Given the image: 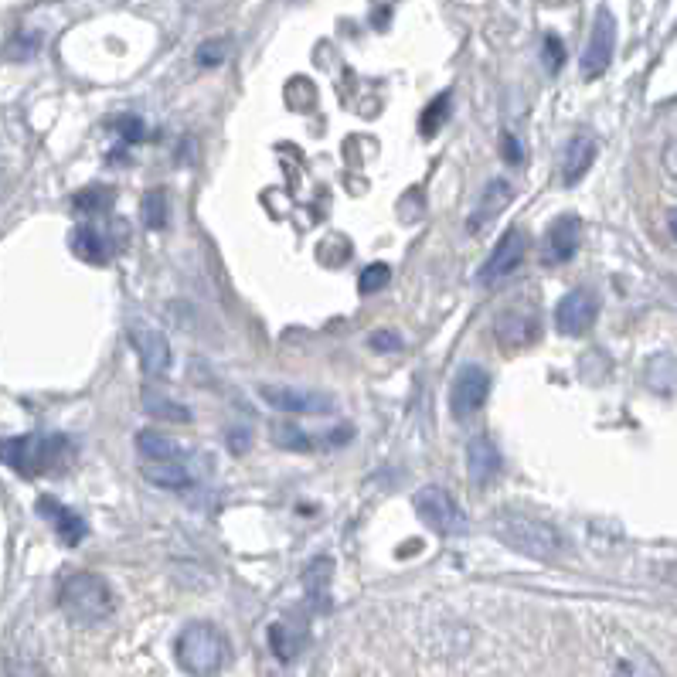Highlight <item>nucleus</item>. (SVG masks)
Listing matches in <instances>:
<instances>
[{"label":"nucleus","instance_id":"obj_2","mask_svg":"<svg viewBox=\"0 0 677 677\" xmlns=\"http://www.w3.org/2000/svg\"><path fill=\"white\" fill-rule=\"evenodd\" d=\"M72 453V443L65 436H45V433H28L14 436L0 443V463L18 470L21 477H41V473L62 467Z\"/></svg>","mask_w":677,"mask_h":677},{"label":"nucleus","instance_id":"obj_22","mask_svg":"<svg viewBox=\"0 0 677 677\" xmlns=\"http://www.w3.org/2000/svg\"><path fill=\"white\" fill-rule=\"evenodd\" d=\"M143 412L160 419V422H191V412L184 409L181 402L167 399V395L154 392V388H147V392H143Z\"/></svg>","mask_w":677,"mask_h":677},{"label":"nucleus","instance_id":"obj_10","mask_svg":"<svg viewBox=\"0 0 677 677\" xmlns=\"http://www.w3.org/2000/svg\"><path fill=\"white\" fill-rule=\"evenodd\" d=\"M524 256H528V235H524L521 228L504 232V239L497 242V249L490 252V259L484 262V269H480V283L490 286V283H497V279L511 276L524 262Z\"/></svg>","mask_w":677,"mask_h":677},{"label":"nucleus","instance_id":"obj_6","mask_svg":"<svg viewBox=\"0 0 677 677\" xmlns=\"http://www.w3.org/2000/svg\"><path fill=\"white\" fill-rule=\"evenodd\" d=\"M259 395L266 405L279 412H293V416H327L334 412V399L313 388H293V385H259Z\"/></svg>","mask_w":677,"mask_h":677},{"label":"nucleus","instance_id":"obj_27","mask_svg":"<svg viewBox=\"0 0 677 677\" xmlns=\"http://www.w3.org/2000/svg\"><path fill=\"white\" fill-rule=\"evenodd\" d=\"M167 211H171V208H167V194L160 188L143 194V222H147L150 228H164L167 225Z\"/></svg>","mask_w":677,"mask_h":677},{"label":"nucleus","instance_id":"obj_32","mask_svg":"<svg viewBox=\"0 0 677 677\" xmlns=\"http://www.w3.org/2000/svg\"><path fill=\"white\" fill-rule=\"evenodd\" d=\"M273 439H276V446H286V450H310V439L296 426H276Z\"/></svg>","mask_w":677,"mask_h":677},{"label":"nucleus","instance_id":"obj_9","mask_svg":"<svg viewBox=\"0 0 677 677\" xmlns=\"http://www.w3.org/2000/svg\"><path fill=\"white\" fill-rule=\"evenodd\" d=\"M613 52H616V21L609 11H599L592 38H589L586 52H582V75H586V79L603 75L609 69V62H613Z\"/></svg>","mask_w":677,"mask_h":677},{"label":"nucleus","instance_id":"obj_14","mask_svg":"<svg viewBox=\"0 0 677 677\" xmlns=\"http://www.w3.org/2000/svg\"><path fill=\"white\" fill-rule=\"evenodd\" d=\"M38 511H41V518L52 524L55 535L62 538L69 548H75V545H82V541H86L89 528H86V521H82L79 514L72 511V507L58 504L55 497H41V501H38Z\"/></svg>","mask_w":677,"mask_h":677},{"label":"nucleus","instance_id":"obj_21","mask_svg":"<svg viewBox=\"0 0 677 677\" xmlns=\"http://www.w3.org/2000/svg\"><path fill=\"white\" fill-rule=\"evenodd\" d=\"M137 450L147 463H174V460H184V450L181 443L164 433H150V429H143L137 433Z\"/></svg>","mask_w":677,"mask_h":677},{"label":"nucleus","instance_id":"obj_30","mask_svg":"<svg viewBox=\"0 0 677 677\" xmlns=\"http://www.w3.org/2000/svg\"><path fill=\"white\" fill-rule=\"evenodd\" d=\"M225 58H228V41L225 38H211L198 48V65H205V69H211V65H222Z\"/></svg>","mask_w":677,"mask_h":677},{"label":"nucleus","instance_id":"obj_4","mask_svg":"<svg viewBox=\"0 0 677 677\" xmlns=\"http://www.w3.org/2000/svg\"><path fill=\"white\" fill-rule=\"evenodd\" d=\"M174 657L181 664V671H188L191 677H211L228 664V640L218 626L191 623L177 637Z\"/></svg>","mask_w":677,"mask_h":677},{"label":"nucleus","instance_id":"obj_36","mask_svg":"<svg viewBox=\"0 0 677 677\" xmlns=\"http://www.w3.org/2000/svg\"><path fill=\"white\" fill-rule=\"evenodd\" d=\"M657 575H660V579H667V582H674V586H677V562L657 565Z\"/></svg>","mask_w":677,"mask_h":677},{"label":"nucleus","instance_id":"obj_5","mask_svg":"<svg viewBox=\"0 0 677 677\" xmlns=\"http://www.w3.org/2000/svg\"><path fill=\"white\" fill-rule=\"evenodd\" d=\"M416 511L429 528L439 531V535H456V531L467 528V514H463V507L453 501L450 490H443L436 484L422 487L416 494Z\"/></svg>","mask_w":677,"mask_h":677},{"label":"nucleus","instance_id":"obj_11","mask_svg":"<svg viewBox=\"0 0 677 677\" xmlns=\"http://www.w3.org/2000/svg\"><path fill=\"white\" fill-rule=\"evenodd\" d=\"M582 239V222L579 215H558L545 232V245H541V259L545 266H562L579 252Z\"/></svg>","mask_w":677,"mask_h":677},{"label":"nucleus","instance_id":"obj_28","mask_svg":"<svg viewBox=\"0 0 677 677\" xmlns=\"http://www.w3.org/2000/svg\"><path fill=\"white\" fill-rule=\"evenodd\" d=\"M446 116H450V92L436 96L426 113H422V137H436V130L446 123Z\"/></svg>","mask_w":677,"mask_h":677},{"label":"nucleus","instance_id":"obj_33","mask_svg":"<svg viewBox=\"0 0 677 677\" xmlns=\"http://www.w3.org/2000/svg\"><path fill=\"white\" fill-rule=\"evenodd\" d=\"M371 348L375 351H402V337L395 330H378L371 334Z\"/></svg>","mask_w":677,"mask_h":677},{"label":"nucleus","instance_id":"obj_17","mask_svg":"<svg viewBox=\"0 0 677 677\" xmlns=\"http://www.w3.org/2000/svg\"><path fill=\"white\" fill-rule=\"evenodd\" d=\"M511 194L514 191H511V184H507V181H490L484 188V194H480L477 208H473L470 222H467L470 232H484V225L490 222V218L511 205Z\"/></svg>","mask_w":677,"mask_h":677},{"label":"nucleus","instance_id":"obj_23","mask_svg":"<svg viewBox=\"0 0 677 677\" xmlns=\"http://www.w3.org/2000/svg\"><path fill=\"white\" fill-rule=\"evenodd\" d=\"M303 586H307L310 603L317 609H327V596H330V558H317L310 565L307 575H303Z\"/></svg>","mask_w":677,"mask_h":677},{"label":"nucleus","instance_id":"obj_35","mask_svg":"<svg viewBox=\"0 0 677 677\" xmlns=\"http://www.w3.org/2000/svg\"><path fill=\"white\" fill-rule=\"evenodd\" d=\"M660 160H664V171L677 181V140L667 143V147H664V157H660Z\"/></svg>","mask_w":677,"mask_h":677},{"label":"nucleus","instance_id":"obj_16","mask_svg":"<svg viewBox=\"0 0 677 677\" xmlns=\"http://www.w3.org/2000/svg\"><path fill=\"white\" fill-rule=\"evenodd\" d=\"M596 140L589 137V133H579V137L569 140V147H565V157H562V181L565 184H579L582 177L589 174L592 160H596Z\"/></svg>","mask_w":677,"mask_h":677},{"label":"nucleus","instance_id":"obj_15","mask_svg":"<svg viewBox=\"0 0 677 677\" xmlns=\"http://www.w3.org/2000/svg\"><path fill=\"white\" fill-rule=\"evenodd\" d=\"M494 337L504 344L507 351H518L524 344H531L538 337V317L535 313H524V310H511L497 320Z\"/></svg>","mask_w":677,"mask_h":677},{"label":"nucleus","instance_id":"obj_18","mask_svg":"<svg viewBox=\"0 0 677 677\" xmlns=\"http://www.w3.org/2000/svg\"><path fill=\"white\" fill-rule=\"evenodd\" d=\"M303 643H307L303 626H296L290 620H276L269 626V650H273V657L279 664H290V660L303 650Z\"/></svg>","mask_w":677,"mask_h":677},{"label":"nucleus","instance_id":"obj_38","mask_svg":"<svg viewBox=\"0 0 677 677\" xmlns=\"http://www.w3.org/2000/svg\"><path fill=\"white\" fill-rule=\"evenodd\" d=\"M671 232H674V239H677V208L671 211Z\"/></svg>","mask_w":677,"mask_h":677},{"label":"nucleus","instance_id":"obj_24","mask_svg":"<svg viewBox=\"0 0 677 677\" xmlns=\"http://www.w3.org/2000/svg\"><path fill=\"white\" fill-rule=\"evenodd\" d=\"M647 385L654 392H677V361L671 354H657L654 361L647 365Z\"/></svg>","mask_w":677,"mask_h":677},{"label":"nucleus","instance_id":"obj_13","mask_svg":"<svg viewBox=\"0 0 677 677\" xmlns=\"http://www.w3.org/2000/svg\"><path fill=\"white\" fill-rule=\"evenodd\" d=\"M467 473H470L473 487H480V490L501 473V450H497L490 436H473L467 443Z\"/></svg>","mask_w":677,"mask_h":677},{"label":"nucleus","instance_id":"obj_37","mask_svg":"<svg viewBox=\"0 0 677 677\" xmlns=\"http://www.w3.org/2000/svg\"><path fill=\"white\" fill-rule=\"evenodd\" d=\"M504 150H507V160H511V164H518L521 150H518V143H514V137H504Z\"/></svg>","mask_w":677,"mask_h":677},{"label":"nucleus","instance_id":"obj_34","mask_svg":"<svg viewBox=\"0 0 677 677\" xmlns=\"http://www.w3.org/2000/svg\"><path fill=\"white\" fill-rule=\"evenodd\" d=\"M123 130V140L126 143H137V140H143V123L137 120V116H123L120 123H116Z\"/></svg>","mask_w":677,"mask_h":677},{"label":"nucleus","instance_id":"obj_26","mask_svg":"<svg viewBox=\"0 0 677 677\" xmlns=\"http://www.w3.org/2000/svg\"><path fill=\"white\" fill-rule=\"evenodd\" d=\"M613 674H616V677H657V667L650 664V657H647V654L633 650V654L616 657Z\"/></svg>","mask_w":677,"mask_h":677},{"label":"nucleus","instance_id":"obj_12","mask_svg":"<svg viewBox=\"0 0 677 677\" xmlns=\"http://www.w3.org/2000/svg\"><path fill=\"white\" fill-rule=\"evenodd\" d=\"M130 341L133 348L140 354V368L147 371L150 378H160L167 375L174 365V354H171V344H167V337L160 334L154 327H133L130 330Z\"/></svg>","mask_w":677,"mask_h":677},{"label":"nucleus","instance_id":"obj_8","mask_svg":"<svg viewBox=\"0 0 677 677\" xmlns=\"http://www.w3.org/2000/svg\"><path fill=\"white\" fill-rule=\"evenodd\" d=\"M599 317V300L589 290H572L562 296V303L555 307V327L569 337H579L596 324Z\"/></svg>","mask_w":677,"mask_h":677},{"label":"nucleus","instance_id":"obj_3","mask_svg":"<svg viewBox=\"0 0 677 677\" xmlns=\"http://www.w3.org/2000/svg\"><path fill=\"white\" fill-rule=\"evenodd\" d=\"M494 531L504 545L514 548V552H521L528 558H541V562H552V558L565 552L562 531L552 528V524L541 518H531V514L507 511L494 521Z\"/></svg>","mask_w":677,"mask_h":677},{"label":"nucleus","instance_id":"obj_7","mask_svg":"<svg viewBox=\"0 0 677 677\" xmlns=\"http://www.w3.org/2000/svg\"><path fill=\"white\" fill-rule=\"evenodd\" d=\"M490 395V375L480 365H467L460 368V375L453 378V388H450V409L456 419H467L473 412L480 409V405L487 402Z\"/></svg>","mask_w":677,"mask_h":677},{"label":"nucleus","instance_id":"obj_20","mask_svg":"<svg viewBox=\"0 0 677 677\" xmlns=\"http://www.w3.org/2000/svg\"><path fill=\"white\" fill-rule=\"evenodd\" d=\"M72 252L79 259H86V262H106L109 256H113V242L106 239L99 228H92V225H82V228H75L72 232Z\"/></svg>","mask_w":677,"mask_h":677},{"label":"nucleus","instance_id":"obj_25","mask_svg":"<svg viewBox=\"0 0 677 677\" xmlns=\"http://www.w3.org/2000/svg\"><path fill=\"white\" fill-rule=\"evenodd\" d=\"M109 205H113V191L109 188H86L82 194H75V211L82 215H106Z\"/></svg>","mask_w":677,"mask_h":677},{"label":"nucleus","instance_id":"obj_19","mask_svg":"<svg viewBox=\"0 0 677 677\" xmlns=\"http://www.w3.org/2000/svg\"><path fill=\"white\" fill-rule=\"evenodd\" d=\"M140 473L143 480H150L154 487H164V490H188L191 487V470L184 460H174V463H140Z\"/></svg>","mask_w":677,"mask_h":677},{"label":"nucleus","instance_id":"obj_1","mask_svg":"<svg viewBox=\"0 0 677 677\" xmlns=\"http://www.w3.org/2000/svg\"><path fill=\"white\" fill-rule=\"evenodd\" d=\"M58 606L65 609L72 623L79 626H96L113 616L116 596L109 589V582L96 572H75L62 582L58 589Z\"/></svg>","mask_w":677,"mask_h":677},{"label":"nucleus","instance_id":"obj_31","mask_svg":"<svg viewBox=\"0 0 677 677\" xmlns=\"http://www.w3.org/2000/svg\"><path fill=\"white\" fill-rule=\"evenodd\" d=\"M541 62H545V69L548 72H562V65H565V45H562V38L558 35H548L545 38V52H541Z\"/></svg>","mask_w":677,"mask_h":677},{"label":"nucleus","instance_id":"obj_29","mask_svg":"<svg viewBox=\"0 0 677 677\" xmlns=\"http://www.w3.org/2000/svg\"><path fill=\"white\" fill-rule=\"evenodd\" d=\"M388 279H392V269L385 266V262H371L368 269H361V276H358V290L365 293V296H371V293H378L382 286H388Z\"/></svg>","mask_w":677,"mask_h":677}]
</instances>
